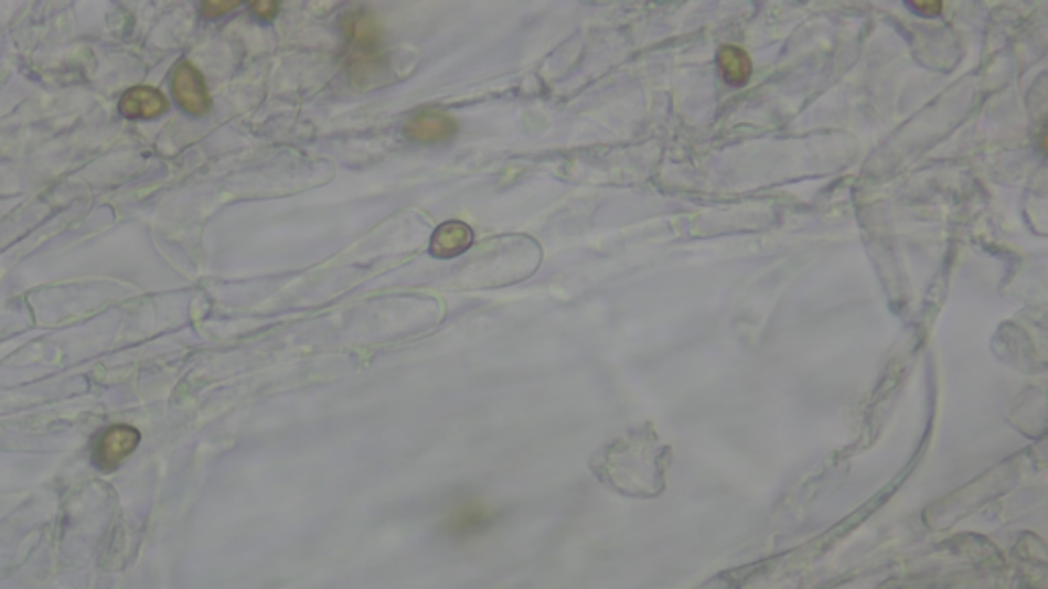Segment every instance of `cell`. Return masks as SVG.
<instances>
[{
    "instance_id": "6da1fadb",
    "label": "cell",
    "mask_w": 1048,
    "mask_h": 589,
    "mask_svg": "<svg viewBox=\"0 0 1048 589\" xmlns=\"http://www.w3.org/2000/svg\"><path fill=\"white\" fill-rule=\"evenodd\" d=\"M342 31L353 43L351 76L356 83H367L383 68V28L375 14L354 11L344 14Z\"/></svg>"
},
{
    "instance_id": "7a4b0ae2",
    "label": "cell",
    "mask_w": 1048,
    "mask_h": 589,
    "mask_svg": "<svg viewBox=\"0 0 1048 589\" xmlns=\"http://www.w3.org/2000/svg\"><path fill=\"white\" fill-rule=\"evenodd\" d=\"M140 440H142V435L138 428L128 424L111 426L99 436L93 449V463L100 471L111 473L128 459L133 450L138 449Z\"/></svg>"
},
{
    "instance_id": "3957f363",
    "label": "cell",
    "mask_w": 1048,
    "mask_h": 589,
    "mask_svg": "<svg viewBox=\"0 0 1048 589\" xmlns=\"http://www.w3.org/2000/svg\"><path fill=\"white\" fill-rule=\"evenodd\" d=\"M172 95L181 109L201 117L212 109V98L205 86L203 74L189 62H181L172 74Z\"/></svg>"
},
{
    "instance_id": "277c9868",
    "label": "cell",
    "mask_w": 1048,
    "mask_h": 589,
    "mask_svg": "<svg viewBox=\"0 0 1048 589\" xmlns=\"http://www.w3.org/2000/svg\"><path fill=\"white\" fill-rule=\"evenodd\" d=\"M496 514L480 502H468V504L457 505L453 512L442 522V528L447 536L466 540L473 538L478 534L485 533L488 528L494 526Z\"/></svg>"
},
{
    "instance_id": "5b68a950",
    "label": "cell",
    "mask_w": 1048,
    "mask_h": 589,
    "mask_svg": "<svg viewBox=\"0 0 1048 589\" xmlns=\"http://www.w3.org/2000/svg\"><path fill=\"white\" fill-rule=\"evenodd\" d=\"M457 131V121L445 113H420L406 126L408 138L418 143H440L451 140Z\"/></svg>"
},
{
    "instance_id": "8992f818",
    "label": "cell",
    "mask_w": 1048,
    "mask_h": 589,
    "mask_svg": "<svg viewBox=\"0 0 1048 589\" xmlns=\"http://www.w3.org/2000/svg\"><path fill=\"white\" fill-rule=\"evenodd\" d=\"M167 109H169L167 98L152 86H136L128 90L119 103V111L133 119H154Z\"/></svg>"
},
{
    "instance_id": "52a82bcc",
    "label": "cell",
    "mask_w": 1048,
    "mask_h": 589,
    "mask_svg": "<svg viewBox=\"0 0 1048 589\" xmlns=\"http://www.w3.org/2000/svg\"><path fill=\"white\" fill-rule=\"evenodd\" d=\"M473 244V232L463 222H447L439 225L430 239V253L437 258H455L466 253Z\"/></svg>"
},
{
    "instance_id": "ba28073f",
    "label": "cell",
    "mask_w": 1048,
    "mask_h": 589,
    "mask_svg": "<svg viewBox=\"0 0 1048 589\" xmlns=\"http://www.w3.org/2000/svg\"><path fill=\"white\" fill-rule=\"evenodd\" d=\"M717 66L723 81L729 86H744L751 76V60L737 45H721L717 52Z\"/></svg>"
},
{
    "instance_id": "9c48e42d",
    "label": "cell",
    "mask_w": 1048,
    "mask_h": 589,
    "mask_svg": "<svg viewBox=\"0 0 1048 589\" xmlns=\"http://www.w3.org/2000/svg\"><path fill=\"white\" fill-rule=\"evenodd\" d=\"M236 7H238V2H205V4H203V14L210 17V19H215V17H220V14L236 9Z\"/></svg>"
},
{
    "instance_id": "30bf717a",
    "label": "cell",
    "mask_w": 1048,
    "mask_h": 589,
    "mask_svg": "<svg viewBox=\"0 0 1048 589\" xmlns=\"http://www.w3.org/2000/svg\"><path fill=\"white\" fill-rule=\"evenodd\" d=\"M253 11H255L258 17H263V19H270V17H275L277 11H279V4H277V2H255V4H253Z\"/></svg>"
},
{
    "instance_id": "8fae6325",
    "label": "cell",
    "mask_w": 1048,
    "mask_h": 589,
    "mask_svg": "<svg viewBox=\"0 0 1048 589\" xmlns=\"http://www.w3.org/2000/svg\"><path fill=\"white\" fill-rule=\"evenodd\" d=\"M911 9H913V11H918L920 14H923V17H934V14H938L940 11H942V4H940V2H935V4L934 2H913V4H911Z\"/></svg>"
}]
</instances>
